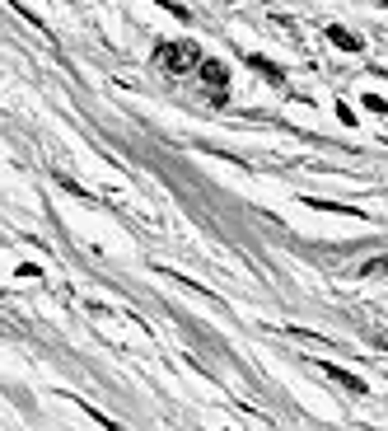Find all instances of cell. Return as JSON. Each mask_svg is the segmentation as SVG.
Here are the masks:
<instances>
[{
  "label": "cell",
  "mask_w": 388,
  "mask_h": 431,
  "mask_svg": "<svg viewBox=\"0 0 388 431\" xmlns=\"http://www.w3.org/2000/svg\"><path fill=\"white\" fill-rule=\"evenodd\" d=\"M201 52L197 43H159L155 47V66H164L168 75H183V70H201Z\"/></svg>",
  "instance_id": "1"
},
{
  "label": "cell",
  "mask_w": 388,
  "mask_h": 431,
  "mask_svg": "<svg viewBox=\"0 0 388 431\" xmlns=\"http://www.w3.org/2000/svg\"><path fill=\"white\" fill-rule=\"evenodd\" d=\"M201 80H206V85H211V94H215V103H220V90H225V80H230V70H225V61H201V70H197Z\"/></svg>",
  "instance_id": "2"
},
{
  "label": "cell",
  "mask_w": 388,
  "mask_h": 431,
  "mask_svg": "<svg viewBox=\"0 0 388 431\" xmlns=\"http://www.w3.org/2000/svg\"><path fill=\"white\" fill-rule=\"evenodd\" d=\"M318 366H323V375H333L337 385H346V389H351V394H365V380H360V375L342 371V366H328V361H318Z\"/></svg>",
  "instance_id": "3"
},
{
  "label": "cell",
  "mask_w": 388,
  "mask_h": 431,
  "mask_svg": "<svg viewBox=\"0 0 388 431\" xmlns=\"http://www.w3.org/2000/svg\"><path fill=\"white\" fill-rule=\"evenodd\" d=\"M328 43H333V47H342V52H360V47H365L355 33H346V28H337V23L328 28Z\"/></svg>",
  "instance_id": "4"
},
{
  "label": "cell",
  "mask_w": 388,
  "mask_h": 431,
  "mask_svg": "<svg viewBox=\"0 0 388 431\" xmlns=\"http://www.w3.org/2000/svg\"><path fill=\"white\" fill-rule=\"evenodd\" d=\"M248 66H253L257 75H266V80H271V85H286V75H281V70L271 66V61H266V57H248Z\"/></svg>",
  "instance_id": "5"
},
{
  "label": "cell",
  "mask_w": 388,
  "mask_h": 431,
  "mask_svg": "<svg viewBox=\"0 0 388 431\" xmlns=\"http://www.w3.org/2000/svg\"><path fill=\"white\" fill-rule=\"evenodd\" d=\"M379 272H388V258H370V262H360V277H379Z\"/></svg>",
  "instance_id": "6"
},
{
  "label": "cell",
  "mask_w": 388,
  "mask_h": 431,
  "mask_svg": "<svg viewBox=\"0 0 388 431\" xmlns=\"http://www.w3.org/2000/svg\"><path fill=\"white\" fill-rule=\"evenodd\" d=\"M80 408H85V413H89V417H94V422H103V427H108V431H126V427H117V422H112V417H103V413L94 408V403H80Z\"/></svg>",
  "instance_id": "7"
},
{
  "label": "cell",
  "mask_w": 388,
  "mask_h": 431,
  "mask_svg": "<svg viewBox=\"0 0 388 431\" xmlns=\"http://www.w3.org/2000/svg\"><path fill=\"white\" fill-rule=\"evenodd\" d=\"M365 108H374V113H388V99H379V94H370Z\"/></svg>",
  "instance_id": "8"
}]
</instances>
